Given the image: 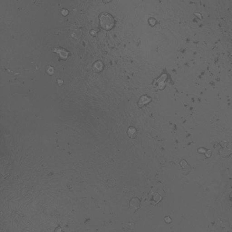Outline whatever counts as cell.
<instances>
[{"instance_id":"obj_1","label":"cell","mask_w":232,"mask_h":232,"mask_svg":"<svg viewBox=\"0 0 232 232\" xmlns=\"http://www.w3.org/2000/svg\"><path fill=\"white\" fill-rule=\"evenodd\" d=\"M99 20L100 26L102 29L105 31L111 30L114 27V18L109 13H102L99 15Z\"/></svg>"},{"instance_id":"obj_2","label":"cell","mask_w":232,"mask_h":232,"mask_svg":"<svg viewBox=\"0 0 232 232\" xmlns=\"http://www.w3.org/2000/svg\"><path fill=\"white\" fill-rule=\"evenodd\" d=\"M165 222H167V223H170V222H171V218H170V217H165Z\"/></svg>"},{"instance_id":"obj_3","label":"cell","mask_w":232,"mask_h":232,"mask_svg":"<svg viewBox=\"0 0 232 232\" xmlns=\"http://www.w3.org/2000/svg\"><path fill=\"white\" fill-rule=\"evenodd\" d=\"M180 164H181V165H182L183 167H184V166H186V165L187 163L186 161H182V162H181Z\"/></svg>"},{"instance_id":"obj_4","label":"cell","mask_w":232,"mask_h":232,"mask_svg":"<svg viewBox=\"0 0 232 232\" xmlns=\"http://www.w3.org/2000/svg\"><path fill=\"white\" fill-rule=\"evenodd\" d=\"M112 0H102V1L104 3H108L111 1Z\"/></svg>"}]
</instances>
